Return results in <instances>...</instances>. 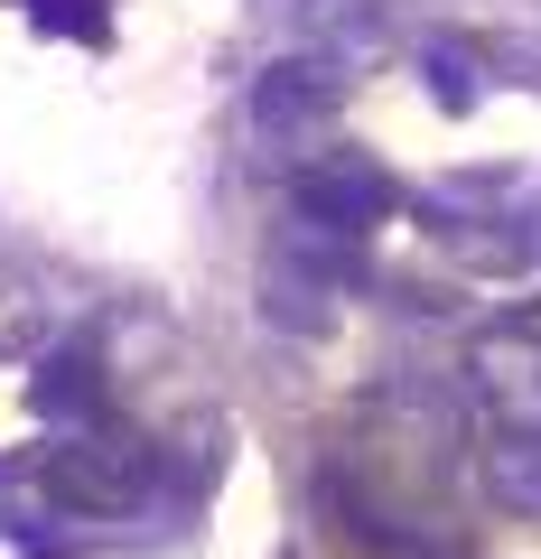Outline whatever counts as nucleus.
<instances>
[{
    "instance_id": "20e7f679",
    "label": "nucleus",
    "mask_w": 541,
    "mask_h": 559,
    "mask_svg": "<svg viewBox=\"0 0 541 559\" xmlns=\"http://www.w3.org/2000/svg\"><path fill=\"white\" fill-rule=\"evenodd\" d=\"M94 401H103V382H94V364H84V355H57V364L38 373V411H47V419L94 411Z\"/></svg>"
},
{
    "instance_id": "7ed1b4c3",
    "label": "nucleus",
    "mask_w": 541,
    "mask_h": 559,
    "mask_svg": "<svg viewBox=\"0 0 541 559\" xmlns=\"http://www.w3.org/2000/svg\"><path fill=\"white\" fill-rule=\"evenodd\" d=\"M299 205H308V224H327V234H364V224L392 205V187L374 178V168H308L299 178Z\"/></svg>"
},
{
    "instance_id": "39448f33",
    "label": "nucleus",
    "mask_w": 541,
    "mask_h": 559,
    "mask_svg": "<svg viewBox=\"0 0 541 559\" xmlns=\"http://www.w3.org/2000/svg\"><path fill=\"white\" fill-rule=\"evenodd\" d=\"M495 485L514 503H541V439H522V429H514V439H495Z\"/></svg>"
},
{
    "instance_id": "f03ea898",
    "label": "nucleus",
    "mask_w": 541,
    "mask_h": 559,
    "mask_svg": "<svg viewBox=\"0 0 541 559\" xmlns=\"http://www.w3.org/2000/svg\"><path fill=\"white\" fill-rule=\"evenodd\" d=\"M327 112H337V75L308 66V57L271 66V75L252 84V121L261 131H308V121H327Z\"/></svg>"
},
{
    "instance_id": "423d86ee",
    "label": "nucleus",
    "mask_w": 541,
    "mask_h": 559,
    "mask_svg": "<svg viewBox=\"0 0 541 559\" xmlns=\"http://www.w3.org/2000/svg\"><path fill=\"white\" fill-rule=\"evenodd\" d=\"M47 28H66V38H103V0H28Z\"/></svg>"
},
{
    "instance_id": "f257e3e1",
    "label": "nucleus",
    "mask_w": 541,
    "mask_h": 559,
    "mask_svg": "<svg viewBox=\"0 0 541 559\" xmlns=\"http://www.w3.org/2000/svg\"><path fill=\"white\" fill-rule=\"evenodd\" d=\"M47 495L66 503V513H131V503L150 495V448L131 439H66L47 448Z\"/></svg>"
}]
</instances>
